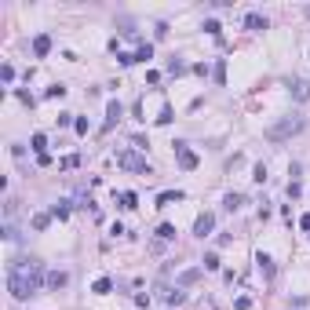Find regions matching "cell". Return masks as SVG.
Returning a JSON list of instances; mask_svg holds the SVG:
<instances>
[{
    "label": "cell",
    "instance_id": "cell-22",
    "mask_svg": "<svg viewBox=\"0 0 310 310\" xmlns=\"http://www.w3.org/2000/svg\"><path fill=\"white\" fill-rule=\"evenodd\" d=\"M51 223V212H40V215H33V230H44Z\"/></svg>",
    "mask_w": 310,
    "mask_h": 310
},
{
    "label": "cell",
    "instance_id": "cell-8",
    "mask_svg": "<svg viewBox=\"0 0 310 310\" xmlns=\"http://www.w3.org/2000/svg\"><path fill=\"white\" fill-rule=\"evenodd\" d=\"M120 117H124V106H120L117 99H110V106H106V128H114Z\"/></svg>",
    "mask_w": 310,
    "mask_h": 310
},
{
    "label": "cell",
    "instance_id": "cell-33",
    "mask_svg": "<svg viewBox=\"0 0 310 310\" xmlns=\"http://www.w3.org/2000/svg\"><path fill=\"white\" fill-rule=\"evenodd\" d=\"M299 194H303V186H299V183L292 179V183H288V197H299Z\"/></svg>",
    "mask_w": 310,
    "mask_h": 310
},
{
    "label": "cell",
    "instance_id": "cell-24",
    "mask_svg": "<svg viewBox=\"0 0 310 310\" xmlns=\"http://www.w3.org/2000/svg\"><path fill=\"white\" fill-rule=\"evenodd\" d=\"M44 95H48V99H62V95H66V84H51Z\"/></svg>",
    "mask_w": 310,
    "mask_h": 310
},
{
    "label": "cell",
    "instance_id": "cell-7",
    "mask_svg": "<svg viewBox=\"0 0 310 310\" xmlns=\"http://www.w3.org/2000/svg\"><path fill=\"white\" fill-rule=\"evenodd\" d=\"M44 285L59 292V288H66V285H70V274H66V270H48V281H44Z\"/></svg>",
    "mask_w": 310,
    "mask_h": 310
},
{
    "label": "cell",
    "instance_id": "cell-29",
    "mask_svg": "<svg viewBox=\"0 0 310 310\" xmlns=\"http://www.w3.org/2000/svg\"><path fill=\"white\" fill-rule=\"evenodd\" d=\"M172 117H175V114H172V106H164V110H161V117H157V124H172Z\"/></svg>",
    "mask_w": 310,
    "mask_h": 310
},
{
    "label": "cell",
    "instance_id": "cell-11",
    "mask_svg": "<svg viewBox=\"0 0 310 310\" xmlns=\"http://www.w3.org/2000/svg\"><path fill=\"white\" fill-rule=\"evenodd\" d=\"M256 263H259L263 277H267V281H274V259H270V256H263V252H259V256H256Z\"/></svg>",
    "mask_w": 310,
    "mask_h": 310
},
{
    "label": "cell",
    "instance_id": "cell-27",
    "mask_svg": "<svg viewBox=\"0 0 310 310\" xmlns=\"http://www.w3.org/2000/svg\"><path fill=\"white\" fill-rule=\"evenodd\" d=\"M204 270H219V256H215V252L204 256Z\"/></svg>",
    "mask_w": 310,
    "mask_h": 310
},
{
    "label": "cell",
    "instance_id": "cell-28",
    "mask_svg": "<svg viewBox=\"0 0 310 310\" xmlns=\"http://www.w3.org/2000/svg\"><path fill=\"white\" fill-rule=\"evenodd\" d=\"M0 77H4V84H11V80H15V70L4 62V66H0Z\"/></svg>",
    "mask_w": 310,
    "mask_h": 310
},
{
    "label": "cell",
    "instance_id": "cell-21",
    "mask_svg": "<svg viewBox=\"0 0 310 310\" xmlns=\"http://www.w3.org/2000/svg\"><path fill=\"white\" fill-rule=\"evenodd\" d=\"M212 77H215V84H227V62H215V73H212Z\"/></svg>",
    "mask_w": 310,
    "mask_h": 310
},
{
    "label": "cell",
    "instance_id": "cell-6",
    "mask_svg": "<svg viewBox=\"0 0 310 310\" xmlns=\"http://www.w3.org/2000/svg\"><path fill=\"white\" fill-rule=\"evenodd\" d=\"M288 91H292V99H296V102H310V80L299 77V80L288 84Z\"/></svg>",
    "mask_w": 310,
    "mask_h": 310
},
{
    "label": "cell",
    "instance_id": "cell-19",
    "mask_svg": "<svg viewBox=\"0 0 310 310\" xmlns=\"http://www.w3.org/2000/svg\"><path fill=\"white\" fill-rule=\"evenodd\" d=\"M164 299H168V307H179V303H183V299H186V292H183V288H179V285H175V288H172V292H168Z\"/></svg>",
    "mask_w": 310,
    "mask_h": 310
},
{
    "label": "cell",
    "instance_id": "cell-17",
    "mask_svg": "<svg viewBox=\"0 0 310 310\" xmlns=\"http://www.w3.org/2000/svg\"><path fill=\"white\" fill-rule=\"evenodd\" d=\"M30 146H33V154H37V157H40V154H48V150H44V146H48V139H44L40 131H37V135L30 139Z\"/></svg>",
    "mask_w": 310,
    "mask_h": 310
},
{
    "label": "cell",
    "instance_id": "cell-5",
    "mask_svg": "<svg viewBox=\"0 0 310 310\" xmlns=\"http://www.w3.org/2000/svg\"><path fill=\"white\" fill-rule=\"evenodd\" d=\"M215 227V215L212 212H204V215H197V223H194V237H208Z\"/></svg>",
    "mask_w": 310,
    "mask_h": 310
},
{
    "label": "cell",
    "instance_id": "cell-3",
    "mask_svg": "<svg viewBox=\"0 0 310 310\" xmlns=\"http://www.w3.org/2000/svg\"><path fill=\"white\" fill-rule=\"evenodd\" d=\"M117 168H124V172H139V175H150V164H146V157L139 154V150H120V154H117Z\"/></svg>",
    "mask_w": 310,
    "mask_h": 310
},
{
    "label": "cell",
    "instance_id": "cell-13",
    "mask_svg": "<svg viewBox=\"0 0 310 310\" xmlns=\"http://www.w3.org/2000/svg\"><path fill=\"white\" fill-rule=\"evenodd\" d=\"M157 241H161V245L164 241H175V227L172 223H161V227H157Z\"/></svg>",
    "mask_w": 310,
    "mask_h": 310
},
{
    "label": "cell",
    "instance_id": "cell-2",
    "mask_svg": "<svg viewBox=\"0 0 310 310\" xmlns=\"http://www.w3.org/2000/svg\"><path fill=\"white\" fill-rule=\"evenodd\" d=\"M303 124H307V120L299 117V114H288V117L274 120V124H270L267 131H263V139H267V143H285V139L299 135V131H303Z\"/></svg>",
    "mask_w": 310,
    "mask_h": 310
},
{
    "label": "cell",
    "instance_id": "cell-32",
    "mask_svg": "<svg viewBox=\"0 0 310 310\" xmlns=\"http://www.w3.org/2000/svg\"><path fill=\"white\" fill-rule=\"evenodd\" d=\"M117 62H120V66H135V55H128V51H117Z\"/></svg>",
    "mask_w": 310,
    "mask_h": 310
},
{
    "label": "cell",
    "instance_id": "cell-18",
    "mask_svg": "<svg viewBox=\"0 0 310 310\" xmlns=\"http://www.w3.org/2000/svg\"><path fill=\"white\" fill-rule=\"evenodd\" d=\"M146 59H154V44H139V51H135V62H146Z\"/></svg>",
    "mask_w": 310,
    "mask_h": 310
},
{
    "label": "cell",
    "instance_id": "cell-34",
    "mask_svg": "<svg viewBox=\"0 0 310 310\" xmlns=\"http://www.w3.org/2000/svg\"><path fill=\"white\" fill-rule=\"evenodd\" d=\"M299 227H303V230H310V212H307V215H299Z\"/></svg>",
    "mask_w": 310,
    "mask_h": 310
},
{
    "label": "cell",
    "instance_id": "cell-15",
    "mask_svg": "<svg viewBox=\"0 0 310 310\" xmlns=\"http://www.w3.org/2000/svg\"><path fill=\"white\" fill-rule=\"evenodd\" d=\"M245 26H248V30H267V18H263L259 11H252V15L245 18Z\"/></svg>",
    "mask_w": 310,
    "mask_h": 310
},
{
    "label": "cell",
    "instance_id": "cell-9",
    "mask_svg": "<svg viewBox=\"0 0 310 310\" xmlns=\"http://www.w3.org/2000/svg\"><path fill=\"white\" fill-rule=\"evenodd\" d=\"M48 51H51V37H48V33H40V37L33 40V55H37V59H44Z\"/></svg>",
    "mask_w": 310,
    "mask_h": 310
},
{
    "label": "cell",
    "instance_id": "cell-23",
    "mask_svg": "<svg viewBox=\"0 0 310 310\" xmlns=\"http://www.w3.org/2000/svg\"><path fill=\"white\" fill-rule=\"evenodd\" d=\"M51 215H55V219H66V215H70V201H59L51 208Z\"/></svg>",
    "mask_w": 310,
    "mask_h": 310
},
{
    "label": "cell",
    "instance_id": "cell-10",
    "mask_svg": "<svg viewBox=\"0 0 310 310\" xmlns=\"http://www.w3.org/2000/svg\"><path fill=\"white\" fill-rule=\"evenodd\" d=\"M183 190H164L161 197H157V208H168V204H175V201H183Z\"/></svg>",
    "mask_w": 310,
    "mask_h": 310
},
{
    "label": "cell",
    "instance_id": "cell-4",
    "mask_svg": "<svg viewBox=\"0 0 310 310\" xmlns=\"http://www.w3.org/2000/svg\"><path fill=\"white\" fill-rule=\"evenodd\" d=\"M172 146H175V161H179L183 172H194V168L201 164V161H197V154H194V150L186 146V143H172Z\"/></svg>",
    "mask_w": 310,
    "mask_h": 310
},
{
    "label": "cell",
    "instance_id": "cell-26",
    "mask_svg": "<svg viewBox=\"0 0 310 310\" xmlns=\"http://www.w3.org/2000/svg\"><path fill=\"white\" fill-rule=\"evenodd\" d=\"M4 237H7V241H18V237H22V233L15 230V223H4Z\"/></svg>",
    "mask_w": 310,
    "mask_h": 310
},
{
    "label": "cell",
    "instance_id": "cell-31",
    "mask_svg": "<svg viewBox=\"0 0 310 310\" xmlns=\"http://www.w3.org/2000/svg\"><path fill=\"white\" fill-rule=\"evenodd\" d=\"M204 30H208L212 37H219V33H223V26H219V22H215V18H208V22H204Z\"/></svg>",
    "mask_w": 310,
    "mask_h": 310
},
{
    "label": "cell",
    "instance_id": "cell-14",
    "mask_svg": "<svg viewBox=\"0 0 310 310\" xmlns=\"http://www.w3.org/2000/svg\"><path fill=\"white\" fill-rule=\"evenodd\" d=\"M197 277H201V267H190V270H183V274H179V288H183V285H194Z\"/></svg>",
    "mask_w": 310,
    "mask_h": 310
},
{
    "label": "cell",
    "instance_id": "cell-1",
    "mask_svg": "<svg viewBox=\"0 0 310 310\" xmlns=\"http://www.w3.org/2000/svg\"><path fill=\"white\" fill-rule=\"evenodd\" d=\"M44 281H48V274H44L40 259L26 256V259H11L7 263V292H11L15 299H30Z\"/></svg>",
    "mask_w": 310,
    "mask_h": 310
},
{
    "label": "cell",
    "instance_id": "cell-12",
    "mask_svg": "<svg viewBox=\"0 0 310 310\" xmlns=\"http://www.w3.org/2000/svg\"><path fill=\"white\" fill-rule=\"evenodd\" d=\"M241 204H245V194H227V197H223V208H227V212H237Z\"/></svg>",
    "mask_w": 310,
    "mask_h": 310
},
{
    "label": "cell",
    "instance_id": "cell-25",
    "mask_svg": "<svg viewBox=\"0 0 310 310\" xmlns=\"http://www.w3.org/2000/svg\"><path fill=\"white\" fill-rule=\"evenodd\" d=\"M168 73H175V77H179V73H186V62H179V59H172V62H168Z\"/></svg>",
    "mask_w": 310,
    "mask_h": 310
},
{
    "label": "cell",
    "instance_id": "cell-30",
    "mask_svg": "<svg viewBox=\"0 0 310 310\" xmlns=\"http://www.w3.org/2000/svg\"><path fill=\"white\" fill-rule=\"evenodd\" d=\"M73 128H77V135H88V117H77V120H73Z\"/></svg>",
    "mask_w": 310,
    "mask_h": 310
},
{
    "label": "cell",
    "instance_id": "cell-16",
    "mask_svg": "<svg viewBox=\"0 0 310 310\" xmlns=\"http://www.w3.org/2000/svg\"><path fill=\"white\" fill-rule=\"evenodd\" d=\"M120 208H139V194L135 190H124V194H120Z\"/></svg>",
    "mask_w": 310,
    "mask_h": 310
},
{
    "label": "cell",
    "instance_id": "cell-20",
    "mask_svg": "<svg viewBox=\"0 0 310 310\" xmlns=\"http://www.w3.org/2000/svg\"><path fill=\"white\" fill-rule=\"evenodd\" d=\"M110 288H114V281H110V277H99V281H95V285H91V292H99V296H106V292H110Z\"/></svg>",
    "mask_w": 310,
    "mask_h": 310
}]
</instances>
